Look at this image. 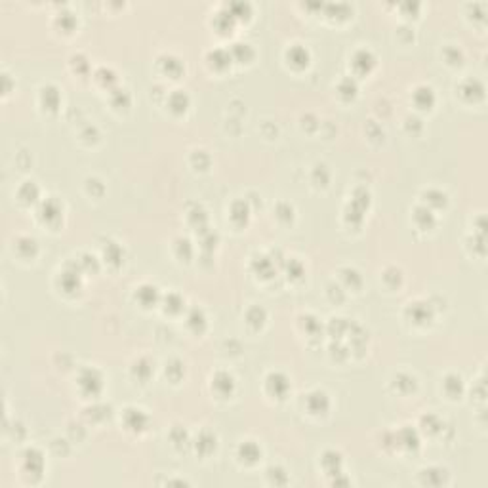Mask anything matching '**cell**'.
Masks as SVG:
<instances>
[{
  "label": "cell",
  "instance_id": "cell-1",
  "mask_svg": "<svg viewBox=\"0 0 488 488\" xmlns=\"http://www.w3.org/2000/svg\"><path fill=\"white\" fill-rule=\"evenodd\" d=\"M80 386L82 387H88V391H97L99 387H101V377H99V374L95 372V370H86L84 374H82V377H80Z\"/></svg>",
  "mask_w": 488,
  "mask_h": 488
},
{
  "label": "cell",
  "instance_id": "cell-3",
  "mask_svg": "<svg viewBox=\"0 0 488 488\" xmlns=\"http://www.w3.org/2000/svg\"><path fill=\"white\" fill-rule=\"evenodd\" d=\"M353 63H355V67H359L360 71H368L372 65H374V58H372V53L366 50H360L355 53V58H353Z\"/></svg>",
  "mask_w": 488,
  "mask_h": 488
},
{
  "label": "cell",
  "instance_id": "cell-7",
  "mask_svg": "<svg viewBox=\"0 0 488 488\" xmlns=\"http://www.w3.org/2000/svg\"><path fill=\"white\" fill-rule=\"evenodd\" d=\"M240 454L246 456V460H250V462H254L257 456H259V450L256 448V445L246 443V445H242V448H240Z\"/></svg>",
  "mask_w": 488,
  "mask_h": 488
},
{
  "label": "cell",
  "instance_id": "cell-6",
  "mask_svg": "<svg viewBox=\"0 0 488 488\" xmlns=\"http://www.w3.org/2000/svg\"><path fill=\"white\" fill-rule=\"evenodd\" d=\"M128 414L132 416V418H134L132 421L128 420V425L132 429H141L143 425H145L147 418L143 416V412H141V410H128Z\"/></svg>",
  "mask_w": 488,
  "mask_h": 488
},
{
  "label": "cell",
  "instance_id": "cell-2",
  "mask_svg": "<svg viewBox=\"0 0 488 488\" xmlns=\"http://www.w3.org/2000/svg\"><path fill=\"white\" fill-rule=\"evenodd\" d=\"M267 386L271 387V391H273L275 395H284L286 393V389H288V382H286V377L281 376V374H271V376L267 377Z\"/></svg>",
  "mask_w": 488,
  "mask_h": 488
},
{
  "label": "cell",
  "instance_id": "cell-4",
  "mask_svg": "<svg viewBox=\"0 0 488 488\" xmlns=\"http://www.w3.org/2000/svg\"><path fill=\"white\" fill-rule=\"evenodd\" d=\"M288 60L292 61V63H296V65H307V60H309V53L305 48H300V46H294V48H290L288 50Z\"/></svg>",
  "mask_w": 488,
  "mask_h": 488
},
{
  "label": "cell",
  "instance_id": "cell-5",
  "mask_svg": "<svg viewBox=\"0 0 488 488\" xmlns=\"http://www.w3.org/2000/svg\"><path fill=\"white\" fill-rule=\"evenodd\" d=\"M222 386H223V393L231 391V387H233V377L229 376V374H225V372H220V374L214 377V387H215V389H220Z\"/></svg>",
  "mask_w": 488,
  "mask_h": 488
}]
</instances>
